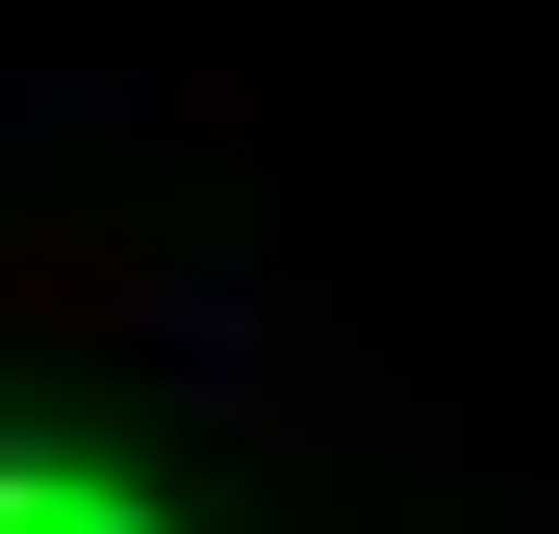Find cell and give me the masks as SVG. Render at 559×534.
<instances>
[{
    "mask_svg": "<svg viewBox=\"0 0 559 534\" xmlns=\"http://www.w3.org/2000/svg\"><path fill=\"white\" fill-rule=\"evenodd\" d=\"M0 356H204V281L128 204H26L0 229Z\"/></svg>",
    "mask_w": 559,
    "mask_h": 534,
    "instance_id": "obj_1",
    "label": "cell"
}]
</instances>
